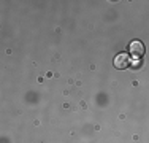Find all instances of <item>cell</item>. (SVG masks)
Masks as SVG:
<instances>
[{
    "mask_svg": "<svg viewBox=\"0 0 149 143\" xmlns=\"http://www.w3.org/2000/svg\"><path fill=\"white\" fill-rule=\"evenodd\" d=\"M130 65V56L125 54V53H120V54H118L114 57V67L119 70L122 69H127V67Z\"/></svg>",
    "mask_w": 149,
    "mask_h": 143,
    "instance_id": "obj_1",
    "label": "cell"
},
{
    "mask_svg": "<svg viewBox=\"0 0 149 143\" xmlns=\"http://www.w3.org/2000/svg\"><path fill=\"white\" fill-rule=\"evenodd\" d=\"M130 54H132L133 57H141L144 54V45L143 41L140 40H135L130 43Z\"/></svg>",
    "mask_w": 149,
    "mask_h": 143,
    "instance_id": "obj_2",
    "label": "cell"
}]
</instances>
